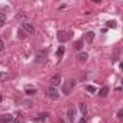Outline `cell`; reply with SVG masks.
<instances>
[{"instance_id":"cell-1","label":"cell","mask_w":123,"mask_h":123,"mask_svg":"<svg viewBox=\"0 0 123 123\" xmlns=\"http://www.w3.org/2000/svg\"><path fill=\"white\" fill-rule=\"evenodd\" d=\"M56 38H58V41L61 42V43H64V42H67L70 38H71V32H65V31H59L58 32V35H56Z\"/></svg>"},{"instance_id":"cell-2","label":"cell","mask_w":123,"mask_h":123,"mask_svg":"<svg viewBox=\"0 0 123 123\" xmlns=\"http://www.w3.org/2000/svg\"><path fill=\"white\" fill-rule=\"evenodd\" d=\"M20 28L26 32V35H33V33H35V28H33V25H32L31 22H23Z\"/></svg>"},{"instance_id":"cell-3","label":"cell","mask_w":123,"mask_h":123,"mask_svg":"<svg viewBox=\"0 0 123 123\" xmlns=\"http://www.w3.org/2000/svg\"><path fill=\"white\" fill-rule=\"evenodd\" d=\"M74 84H75L74 80H68V81H65V84L62 86V93H64V94H70L71 90H73V87H74Z\"/></svg>"},{"instance_id":"cell-4","label":"cell","mask_w":123,"mask_h":123,"mask_svg":"<svg viewBox=\"0 0 123 123\" xmlns=\"http://www.w3.org/2000/svg\"><path fill=\"white\" fill-rule=\"evenodd\" d=\"M46 96H48L49 98H52V100H56V98L59 97V93H58V90H56L55 87H49V88L46 90Z\"/></svg>"},{"instance_id":"cell-5","label":"cell","mask_w":123,"mask_h":123,"mask_svg":"<svg viewBox=\"0 0 123 123\" xmlns=\"http://www.w3.org/2000/svg\"><path fill=\"white\" fill-rule=\"evenodd\" d=\"M67 116H68V120H70L71 123H74V122H75V116H77L75 109H74V107H70V109L67 110Z\"/></svg>"},{"instance_id":"cell-6","label":"cell","mask_w":123,"mask_h":123,"mask_svg":"<svg viewBox=\"0 0 123 123\" xmlns=\"http://www.w3.org/2000/svg\"><path fill=\"white\" fill-rule=\"evenodd\" d=\"M49 83H51V87H56V86H59V84H61V75H59V74H55L54 77H51Z\"/></svg>"},{"instance_id":"cell-7","label":"cell","mask_w":123,"mask_h":123,"mask_svg":"<svg viewBox=\"0 0 123 123\" xmlns=\"http://www.w3.org/2000/svg\"><path fill=\"white\" fill-rule=\"evenodd\" d=\"M12 122H13L12 114H2V117H0V123H12Z\"/></svg>"},{"instance_id":"cell-8","label":"cell","mask_w":123,"mask_h":123,"mask_svg":"<svg viewBox=\"0 0 123 123\" xmlns=\"http://www.w3.org/2000/svg\"><path fill=\"white\" fill-rule=\"evenodd\" d=\"M93 39H94V33H93V32H87V33L84 35V41H86V42L91 43V42H93Z\"/></svg>"},{"instance_id":"cell-9","label":"cell","mask_w":123,"mask_h":123,"mask_svg":"<svg viewBox=\"0 0 123 123\" xmlns=\"http://www.w3.org/2000/svg\"><path fill=\"white\" fill-rule=\"evenodd\" d=\"M48 116H49V113H46V111H45V113H39V114H38V117H36L35 120H36V122H43Z\"/></svg>"},{"instance_id":"cell-10","label":"cell","mask_w":123,"mask_h":123,"mask_svg":"<svg viewBox=\"0 0 123 123\" xmlns=\"http://www.w3.org/2000/svg\"><path fill=\"white\" fill-rule=\"evenodd\" d=\"M77 58L81 61V62H84V61H87V58H88V54H87V52H80V54L77 55Z\"/></svg>"},{"instance_id":"cell-11","label":"cell","mask_w":123,"mask_h":123,"mask_svg":"<svg viewBox=\"0 0 123 123\" xmlns=\"http://www.w3.org/2000/svg\"><path fill=\"white\" fill-rule=\"evenodd\" d=\"M26 36H28V35H26V32H25L22 28H19V29H18V38H20V39H25Z\"/></svg>"},{"instance_id":"cell-12","label":"cell","mask_w":123,"mask_h":123,"mask_svg":"<svg viewBox=\"0 0 123 123\" xmlns=\"http://www.w3.org/2000/svg\"><path fill=\"white\" fill-rule=\"evenodd\" d=\"M83 45H84V41H83V39H80V41H77V42H75L74 48H75L77 51H81V49H83Z\"/></svg>"},{"instance_id":"cell-13","label":"cell","mask_w":123,"mask_h":123,"mask_svg":"<svg viewBox=\"0 0 123 123\" xmlns=\"http://www.w3.org/2000/svg\"><path fill=\"white\" fill-rule=\"evenodd\" d=\"M107 94H109V87H103V88L100 90V93H98L100 97H106Z\"/></svg>"},{"instance_id":"cell-14","label":"cell","mask_w":123,"mask_h":123,"mask_svg":"<svg viewBox=\"0 0 123 123\" xmlns=\"http://www.w3.org/2000/svg\"><path fill=\"white\" fill-rule=\"evenodd\" d=\"M25 91H26V94H28V96H33V94H36V88H33V87H32V88L26 87V90H25Z\"/></svg>"},{"instance_id":"cell-15","label":"cell","mask_w":123,"mask_h":123,"mask_svg":"<svg viewBox=\"0 0 123 123\" xmlns=\"http://www.w3.org/2000/svg\"><path fill=\"white\" fill-rule=\"evenodd\" d=\"M6 23V15L3 12H0V26H3Z\"/></svg>"},{"instance_id":"cell-16","label":"cell","mask_w":123,"mask_h":123,"mask_svg":"<svg viewBox=\"0 0 123 123\" xmlns=\"http://www.w3.org/2000/svg\"><path fill=\"white\" fill-rule=\"evenodd\" d=\"M80 111L83 114H87V106H86V103H81L80 104Z\"/></svg>"},{"instance_id":"cell-17","label":"cell","mask_w":123,"mask_h":123,"mask_svg":"<svg viewBox=\"0 0 123 123\" xmlns=\"http://www.w3.org/2000/svg\"><path fill=\"white\" fill-rule=\"evenodd\" d=\"M43 61H45V54H38L36 55V62H43Z\"/></svg>"},{"instance_id":"cell-18","label":"cell","mask_w":123,"mask_h":123,"mask_svg":"<svg viewBox=\"0 0 123 123\" xmlns=\"http://www.w3.org/2000/svg\"><path fill=\"white\" fill-rule=\"evenodd\" d=\"M56 55H58L59 58H61V56H62V55H64V46H59V49L56 51Z\"/></svg>"},{"instance_id":"cell-19","label":"cell","mask_w":123,"mask_h":123,"mask_svg":"<svg viewBox=\"0 0 123 123\" xmlns=\"http://www.w3.org/2000/svg\"><path fill=\"white\" fill-rule=\"evenodd\" d=\"M86 90H87V91H90V93H94V91H96V88H94L93 86H87V87H86Z\"/></svg>"},{"instance_id":"cell-20","label":"cell","mask_w":123,"mask_h":123,"mask_svg":"<svg viewBox=\"0 0 123 123\" xmlns=\"http://www.w3.org/2000/svg\"><path fill=\"white\" fill-rule=\"evenodd\" d=\"M25 18H26L25 13H18V15H16V19H25Z\"/></svg>"},{"instance_id":"cell-21","label":"cell","mask_w":123,"mask_h":123,"mask_svg":"<svg viewBox=\"0 0 123 123\" xmlns=\"http://www.w3.org/2000/svg\"><path fill=\"white\" fill-rule=\"evenodd\" d=\"M5 49V42H3V39L2 38H0V52H2Z\"/></svg>"},{"instance_id":"cell-22","label":"cell","mask_w":123,"mask_h":123,"mask_svg":"<svg viewBox=\"0 0 123 123\" xmlns=\"http://www.w3.org/2000/svg\"><path fill=\"white\" fill-rule=\"evenodd\" d=\"M15 123H23L22 117H16V119H15Z\"/></svg>"},{"instance_id":"cell-23","label":"cell","mask_w":123,"mask_h":123,"mask_svg":"<svg viewBox=\"0 0 123 123\" xmlns=\"http://www.w3.org/2000/svg\"><path fill=\"white\" fill-rule=\"evenodd\" d=\"M107 25H109L110 28H116V22H109Z\"/></svg>"},{"instance_id":"cell-24","label":"cell","mask_w":123,"mask_h":123,"mask_svg":"<svg viewBox=\"0 0 123 123\" xmlns=\"http://www.w3.org/2000/svg\"><path fill=\"white\" fill-rule=\"evenodd\" d=\"M78 123H87V116H84V117H83V119H81Z\"/></svg>"},{"instance_id":"cell-25","label":"cell","mask_w":123,"mask_h":123,"mask_svg":"<svg viewBox=\"0 0 123 123\" xmlns=\"http://www.w3.org/2000/svg\"><path fill=\"white\" fill-rule=\"evenodd\" d=\"M122 114H123V110H119V111H117V117L120 119V117H122Z\"/></svg>"},{"instance_id":"cell-26","label":"cell","mask_w":123,"mask_h":123,"mask_svg":"<svg viewBox=\"0 0 123 123\" xmlns=\"http://www.w3.org/2000/svg\"><path fill=\"white\" fill-rule=\"evenodd\" d=\"M58 123H65V122L64 120H58Z\"/></svg>"},{"instance_id":"cell-27","label":"cell","mask_w":123,"mask_h":123,"mask_svg":"<svg viewBox=\"0 0 123 123\" xmlns=\"http://www.w3.org/2000/svg\"><path fill=\"white\" fill-rule=\"evenodd\" d=\"M2 100H3V97H2V96H0V101H2Z\"/></svg>"}]
</instances>
